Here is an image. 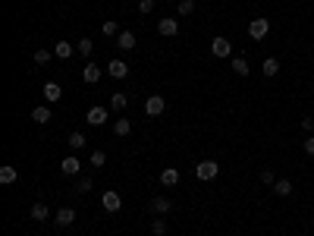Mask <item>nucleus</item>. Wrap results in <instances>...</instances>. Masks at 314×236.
I'll use <instances>...</instances> for the list:
<instances>
[{"mask_svg": "<svg viewBox=\"0 0 314 236\" xmlns=\"http://www.w3.org/2000/svg\"><path fill=\"white\" fill-rule=\"evenodd\" d=\"M274 192H277V196H283V198L292 196V183H289V180H277V183H274Z\"/></svg>", "mask_w": 314, "mask_h": 236, "instance_id": "26", "label": "nucleus"}, {"mask_svg": "<svg viewBox=\"0 0 314 236\" xmlns=\"http://www.w3.org/2000/svg\"><path fill=\"white\" fill-rule=\"evenodd\" d=\"M302 129L305 132H314V117H302Z\"/></svg>", "mask_w": 314, "mask_h": 236, "instance_id": "35", "label": "nucleus"}, {"mask_svg": "<svg viewBox=\"0 0 314 236\" xmlns=\"http://www.w3.org/2000/svg\"><path fill=\"white\" fill-rule=\"evenodd\" d=\"M101 205H104V211L116 214V211L123 208V198H120V192H116V189H107L104 196H101Z\"/></svg>", "mask_w": 314, "mask_h": 236, "instance_id": "1", "label": "nucleus"}, {"mask_svg": "<svg viewBox=\"0 0 314 236\" xmlns=\"http://www.w3.org/2000/svg\"><path fill=\"white\" fill-rule=\"evenodd\" d=\"M75 50H79L82 57H91V50H95V41H91V38H79V41H75Z\"/></svg>", "mask_w": 314, "mask_h": 236, "instance_id": "21", "label": "nucleus"}, {"mask_svg": "<svg viewBox=\"0 0 314 236\" xmlns=\"http://www.w3.org/2000/svg\"><path fill=\"white\" fill-rule=\"evenodd\" d=\"M54 57L70 60V57H72V44H70V41H57V44H54Z\"/></svg>", "mask_w": 314, "mask_h": 236, "instance_id": "17", "label": "nucleus"}, {"mask_svg": "<svg viewBox=\"0 0 314 236\" xmlns=\"http://www.w3.org/2000/svg\"><path fill=\"white\" fill-rule=\"evenodd\" d=\"M261 73H264L267 79H274V76L279 73V60H277V57H267V60L261 63Z\"/></svg>", "mask_w": 314, "mask_h": 236, "instance_id": "16", "label": "nucleus"}, {"mask_svg": "<svg viewBox=\"0 0 314 236\" xmlns=\"http://www.w3.org/2000/svg\"><path fill=\"white\" fill-rule=\"evenodd\" d=\"M195 13V0H179V16H189Z\"/></svg>", "mask_w": 314, "mask_h": 236, "instance_id": "30", "label": "nucleus"}, {"mask_svg": "<svg viewBox=\"0 0 314 236\" xmlns=\"http://www.w3.org/2000/svg\"><path fill=\"white\" fill-rule=\"evenodd\" d=\"M148 208H151V214H160V217H164V214H170V211H173V201H170L167 196H154Z\"/></svg>", "mask_w": 314, "mask_h": 236, "instance_id": "5", "label": "nucleus"}, {"mask_svg": "<svg viewBox=\"0 0 314 236\" xmlns=\"http://www.w3.org/2000/svg\"><path fill=\"white\" fill-rule=\"evenodd\" d=\"M139 13H141V16L154 13V0H139Z\"/></svg>", "mask_w": 314, "mask_h": 236, "instance_id": "31", "label": "nucleus"}, {"mask_svg": "<svg viewBox=\"0 0 314 236\" xmlns=\"http://www.w3.org/2000/svg\"><path fill=\"white\" fill-rule=\"evenodd\" d=\"M126 104H129V95H123V91H116V95H110V107H113V111H123Z\"/></svg>", "mask_w": 314, "mask_h": 236, "instance_id": "24", "label": "nucleus"}, {"mask_svg": "<svg viewBox=\"0 0 314 236\" xmlns=\"http://www.w3.org/2000/svg\"><path fill=\"white\" fill-rule=\"evenodd\" d=\"M85 123H91V126H104L107 123V107H91L88 114H85Z\"/></svg>", "mask_w": 314, "mask_h": 236, "instance_id": "7", "label": "nucleus"}, {"mask_svg": "<svg viewBox=\"0 0 314 236\" xmlns=\"http://www.w3.org/2000/svg\"><path fill=\"white\" fill-rule=\"evenodd\" d=\"M107 73L113 76V79H126V76H129V63H126V60H110Z\"/></svg>", "mask_w": 314, "mask_h": 236, "instance_id": "9", "label": "nucleus"}, {"mask_svg": "<svg viewBox=\"0 0 314 236\" xmlns=\"http://www.w3.org/2000/svg\"><path fill=\"white\" fill-rule=\"evenodd\" d=\"M151 233H154V236L167 233V221H160V214H157V221H151Z\"/></svg>", "mask_w": 314, "mask_h": 236, "instance_id": "29", "label": "nucleus"}, {"mask_svg": "<svg viewBox=\"0 0 314 236\" xmlns=\"http://www.w3.org/2000/svg\"><path fill=\"white\" fill-rule=\"evenodd\" d=\"M88 189H91V180H88V176H82V180L75 183V192L82 196V192H88Z\"/></svg>", "mask_w": 314, "mask_h": 236, "instance_id": "33", "label": "nucleus"}, {"mask_svg": "<svg viewBox=\"0 0 314 236\" xmlns=\"http://www.w3.org/2000/svg\"><path fill=\"white\" fill-rule=\"evenodd\" d=\"M217 173H220V164L217 161H201L198 167H195V176H198V180H214Z\"/></svg>", "mask_w": 314, "mask_h": 236, "instance_id": "2", "label": "nucleus"}, {"mask_svg": "<svg viewBox=\"0 0 314 236\" xmlns=\"http://www.w3.org/2000/svg\"><path fill=\"white\" fill-rule=\"evenodd\" d=\"M16 180H19V170H16V167H10V164L0 167V183H3V186H10V183H16Z\"/></svg>", "mask_w": 314, "mask_h": 236, "instance_id": "14", "label": "nucleus"}, {"mask_svg": "<svg viewBox=\"0 0 314 236\" xmlns=\"http://www.w3.org/2000/svg\"><path fill=\"white\" fill-rule=\"evenodd\" d=\"M129 132H132V123L126 120V117H120V120L113 123V136H116V139H123V136H129Z\"/></svg>", "mask_w": 314, "mask_h": 236, "instance_id": "19", "label": "nucleus"}, {"mask_svg": "<svg viewBox=\"0 0 314 236\" xmlns=\"http://www.w3.org/2000/svg\"><path fill=\"white\" fill-rule=\"evenodd\" d=\"M261 183H264V186H274V183H277V173H274V170H261Z\"/></svg>", "mask_w": 314, "mask_h": 236, "instance_id": "32", "label": "nucleus"}, {"mask_svg": "<svg viewBox=\"0 0 314 236\" xmlns=\"http://www.w3.org/2000/svg\"><path fill=\"white\" fill-rule=\"evenodd\" d=\"M157 32H160L164 38H173L176 32H179V22H176V19H160V22H157Z\"/></svg>", "mask_w": 314, "mask_h": 236, "instance_id": "10", "label": "nucleus"}, {"mask_svg": "<svg viewBox=\"0 0 314 236\" xmlns=\"http://www.w3.org/2000/svg\"><path fill=\"white\" fill-rule=\"evenodd\" d=\"M85 145H88L85 132H70V148H72V151H79V148H85Z\"/></svg>", "mask_w": 314, "mask_h": 236, "instance_id": "23", "label": "nucleus"}, {"mask_svg": "<svg viewBox=\"0 0 314 236\" xmlns=\"http://www.w3.org/2000/svg\"><path fill=\"white\" fill-rule=\"evenodd\" d=\"M101 32H104V35H116V22H113V19H107L104 25H101Z\"/></svg>", "mask_w": 314, "mask_h": 236, "instance_id": "34", "label": "nucleus"}, {"mask_svg": "<svg viewBox=\"0 0 314 236\" xmlns=\"http://www.w3.org/2000/svg\"><path fill=\"white\" fill-rule=\"evenodd\" d=\"M82 79L88 82V85H95V82L101 79V66H98V63H85V70H82Z\"/></svg>", "mask_w": 314, "mask_h": 236, "instance_id": "12", "label": "nucleus"}, {"mask_svg": "<svg viewBox=\"0 0 314 236\" xmlns=\"http://www.w3.org/2000/svg\"><path fill=\"white\" fill-rule=\"evenodd\" d=\"M60 98H63V88L57 85V82H47V85H44V101H47V104H57Z\"/></svg>", "mask_w": 314, "mask_h": 236, "instance_id": "11", "label": "nucleus"}, {"mask_svg": "<svg viewBox=\"0 0 314 236\" xmlns=\"http://www.w3.org/2000/svg\"><path fill=\"white\" fill-rule=\"evenodd\" d=\"M60 170H63L66 176H75V173H79V170H82V167H79V157H75V155H70V157H63V164H60Z\"/></svg>", "mask_w": 314, "mask_h": 236, "instance_id": "13", "label": "nucleus"}, {"mask_svg": "<svg viewBox=\"0 0 314 236\" xmlns=\"http://www.w3.org/2000/svg\"><path fill=\"white\" fill-rule=\"evenodd\" d=\"M54 224L57 227H72L75 224V211H72V208H60V211L54 214Z\"/></svg>", "mask_w": 314, "mask_h": 236, "instance_id": "8", "label": "nucleus"}, {"mask_svg": "<svg viewBox=\"0 0 314 236\" xmlns=\"http://www.w3.org/2000/svg\"><path fill=\"white\" fill-rule=\"evenodd\" d=\"M167 111V101L160 98V95H151V98H145V114L148 117H160Z\"/></svg>", "mask_w": 314, "mask_h": 236, "instance_id": "4", "label": "nucleus"}, {"mask_svg": "<svg viewBox=\"0 0 314 236\" xmlns=\"http://www.w3.org/2000/svg\"><path fill=\"white\" fill-rule=\"evenodd\" d=\"M267 32H270V19H251V22H248V35H251L254 41L267 38Z\"/></svg>", "mask_w": 314, "mask_h": 236, "instance_id": "3", "label": "nucleus"}, {"mask_svg": "<svg viewBox=\"0 0 314 236\" xmlns=\"http://www.w3.org/2000/svg\"><path fill=\"white\" fill-rule=\"evenodd\" d=\"M116 44H120V50H132L135 47V35L132 32H120V41H116Z\"/></svg>", "mask_w": 314, "mask_h": 236, "instance_id": "25", "label": "nucleus"}, {"mask_svg": "<svg viewBox=\"0 0 314 236\" xmlns=\"http://www.w3.org/2000/svg\"><path fill=\"white\" fill-rule=\"evenodd\" d=\"M233 73L236 76H248L251 70H248V60L245 57H233Z\"/></svg>", "mask_w": 314, "mask_h": 236, "instance_id": "22", "label": "nucleus"}, {"mask_svg": "<svg viewBox=\"0 0 314 236\" xmlns=\"http://www.w3.org/2000/svg\"><path fill=\"white\" fill-rule=\"evenodd\" d=\"M32 120H35V123H41V126H44V123H50V107H44V104H41V107H35V111H32Z\"/></svg>", "mask_w": 314, "mask_h": 236, "instance_id": "20", "label": "nucleus"}, {"mask_svg": "<svg viewBox=\"0 0 314 236\" xmlns=\"http://www.w3.org/2000/svg\"><path fill=\"white\" fill-rule=\"evenodd\" d=\"M210 54L220 57V60H223V57H233V44L226 38H214V41H210Z\"/></svg>", "mask_w": 314, "mask_h": 236, "instance_id": "6", "label": "nucleus"}, {"mask_svg": "<svg viewBox=\"0 0 314 236\" xmlns=\"http://www.w3.org/2000/svg\"><path fill=\"white\" fill-rule=\"evenodd\" d=\"M50 57H54V50H35V63H38V66H47Z\"/></svg>", "mask_w": 314, "mask_h": 236, "instance_id": "28", "label": "nucleus"}, {"mask_svg": "<svg viewBox=\"0 0 314 236\" xmlns=\"http://www.w3.org/2000/svg\"><path fill=\"white\" fill-rule=\"evenodd\" d=\"M29 214H32V221H47V217H50V211H47V205H44V201H35Z\"/></svg>", "mask_w": 314, "mask_h": 236, "instance_id": "18", "label": "nucleus"}, {"mask_svg": "<svg viewBox=\"0 0 314 236\" xmlns=\"http://www.w3.org/2000/svg\"><path fill=\"white\" fill-rule=\"evenodd\" d=\"M305 155H311V157H314V136L305 139Z\"/></svg>", "mask_w": 314, "mask_h": 236, "instance_id": "36", "label": "nucleus"}, {"mask_svg": "<svg viewBox=\"0 0 314 236\" xmlns=\"http://www.w3.org/2000/svg\"><path fill=\"white\" fill-rule=\"evenodd\" d=\"M104 164H107V155H104V151H91V167H95V170H101Z\"/></svg>", "mask_w": 314, "mask_h": 236, "instance_id": "27", "label": "nucleus"}, {"mask_svg": "<svg viewBox=\"0 0 314 236\" xmlns=\"http://www.w3.org/2000/svg\"><path fill=\"white\" fill-rule=\"evenodd\" d=\"M160 183H164V186H176V183H179V170H176V167L160 170Z\"/></svg>", "mask_w": 314, "mask_h": 236, "instance_id": "15", "label": "nucleus"}]
</instances>
